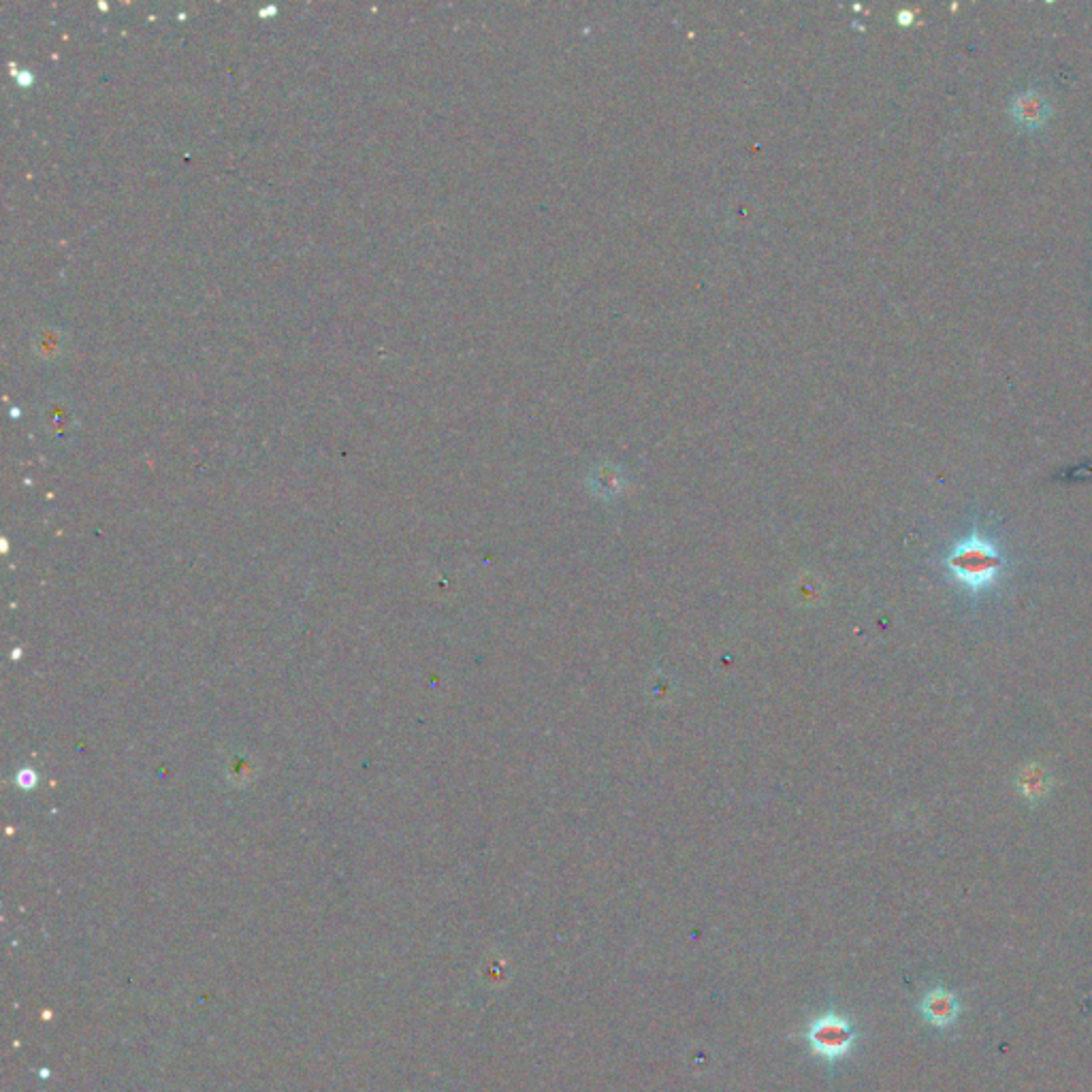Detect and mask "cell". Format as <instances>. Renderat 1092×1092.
Instances as JSON below:
<instances>
[{
	"mask_svg": "<svg viewBox=\"0 0 1092 1092\" xmlns=\"http://www.w3.org/2000/svg\"><path fill=\"white\" fill-rule=\"evenodd\" d=\"M1011 120L1022 131H1039L1052 115V105L1039 90H1025L1013 97L1007 105Z\"/></svg>",
	"mask_w": 1092,
	"mask_h": 1092,
	"instance_id": "3",
	"label": "cell"
},
{
	"mask_svg": "<svg viewBox=\"0 0 1092 1092\" xmlns=\"http://www.w3.org/2000/svg\"><path fill=\"white\" fill-rule=\"evenodd\" d=\"M952 570L966 580L968 584H984L999 568V555L990 549V544L982 540H973L962 544L952 555Z\"/></svg>",
	"mask_w": 1092,
	"mask_h": 1092,
	"instance_id": "1",
	"label": "cell"
},
{
	"mask_svg": "<svg viewBox=\"0 0 1092 1092\" xmlns=\"http://www.w3.org/2000/svg\"><path fill=\"white\" fill-rule=\"evenodd\" d=\"M958 999L948 990H930L922 1001V1013L934 1027H950L958 1018Z\"/></svg>",
	"mask_w": 1092,
	"mask_h": 1092,
	"instance_id": "4",
	"label": "cell"
},
{
	"mask_svg": "<svg viewBox=\"0 0 1092 1092\" xmlns=\"http://www.w3.org/2000/svg\"><path fill=\"white\" fill-rule=\"evenodd\" d=\"M809 1043L811 1047L826 1059H839L847 1055L851 1043H853V1031L851 1027L839 1018V1016H824L811 1025L809 1029Z\"/></svg>",
	"mask_w": 1092,
	"mask_h": 1092,
	"instance_id": "2",
	"label": "cell"
}]
</instances>
